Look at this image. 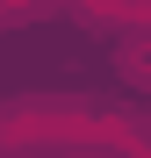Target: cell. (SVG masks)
<instances>
[{"label": "cell", "instance_id": "obj_1", "mask_svg": "<svg viewBox=\"0 0 151 158\" xmlns=\"http://www.w3.org/2000/svg\"><path fill=\"white\" fill-rule=\"evenodd\" d=\"M115 72L130 86H151V29H122L115 36Z\"/></svg>", "mask_w": 151, "mask_h": 158}]
</instances>
